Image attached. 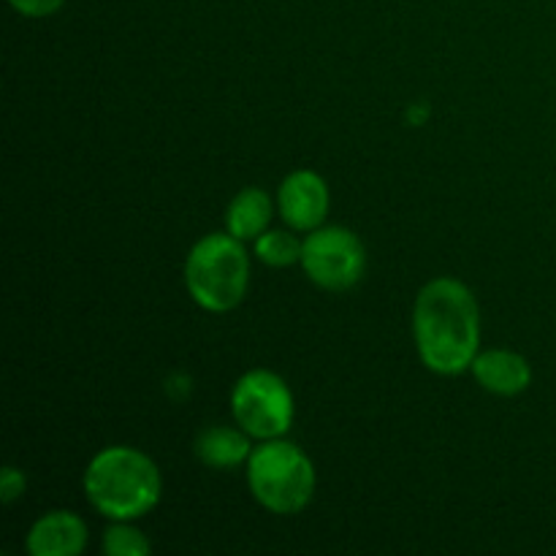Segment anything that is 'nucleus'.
<instances>
[{
  "label": "nucleus",
  "mask_w": 556,
  "mask_h": 556,
  "mask_svg": "<svg viewBox=\"0 0 556 556\" xmlns=\"http://www.w3.org/2000/svg\"><path fill=\"white\" fill-rule=\"evenodd\" d=\"M413 331L421 362L438 375L472 367L481 342V318L470 288L454 277H438L418 293Z\"/></svg>",
  "instance_id": "obj_1"
},
{
  "label": "nucleus",
  "mask_w": 556,
  "mask_h": 556,
  "mask_svg": "<svg viewBox=\"0 0 556 556\" xmlns=\"http://www.w3.org/2000/svg\"><path fill=\"white\" fill-rule=\"evenodd\" d=\"M163 492L155 462L128 445L101 451L87 465L85 494L98 514L112 521H134L150 514Z\"/></svg>",
  "instance_id": "obj_2"
},
{
  "label": "nucleus",
  "mask_w": 556,
  "mask_h": 556,
  "mask_svg": "<svg viewBox=\"0 0 556 556\" xmlns=\"http://www.w3.org/2000/svg\"><path fill=\"white\" fill-rule=\"evenodd\" d=\"M185 282L193 302L210 313L237 307L250 286V261L242 239L233 233H210L195 242L185 261Z\"/></svg>",
  "instance_id": "obj_3"
},
{
  "label": "nucleus",
  "mask_w": 556,
  "mask_h": 556,
  "mask_svg": "<svg viewBox=\"0 0 556 556\" xmlns=\"http://www.w3.org/2000/svg\"><path fill=\"white\" fill-rule=\"evenodd\" d=\"M248 483L266 510L293 516L307 508L315 494V467L286 440H264L248 459Z\"/></svg>",
  "instance_id": "obj_4"
},
{
  "label": "nucleus",
  "mask_w": 556,
  "mask_h": 556,
  "mask_svg": "<svg viewBox=\"0 0 556 556\" xmlns=\"http://www.w3.org/2000/svg\"><path fill=\"white\" fill-rule=\"evenodd\" d=\"M231 413L250 438L277 440L293 424V394L280 375L253 369L233 386Z\"/></svg>",
  "instance_id": "obj_5"
},
{
  "label": "nucleus",
  "mask_w": 556,
  "mask_h": 556,
  "mask_svg": "<svg viewBox=\"0 0 556 556\" xmlns=\"http://www.w3.org/2000/svg\"><path fill=\"white\" fill-rule=\"evenodd\" d=\"M302 266L309 280L324 291H348L367 266L362 239L340 226L315 228L302 244Z\"/></svg>",
  "instance_id": "obj_6"
},
{
  "label": "nucleus",
  "mask_w": 556,
  "mask_h": 556,
  "mask_svg": "<svg viewBox=\"0 0 556 556\" xmlns=\"http://www.w3.org/2000/svg\"><path fill=\"white\" fill-rule=\"evenodd\" d=\"M280 215L296 231H315L329 212V188L315 172H293L280 185Z\"/></svg>",
  "instance_id": "obj_7"
},
{
  "label": "nucleus",
  "mask_w": 556,
  "mask_h": 556,
  "mask_svg": "<svg viewBox=\"0 0 556 556\" xmlns=\"http://www.w3.org/2000/svg\"><path fill=\"white\" fill-rule=\"evenodd\" d=\"M87 546V525L71 510H52L30 527L27 552L33 556H76Z\"/></svg>",
  "instance_id": "obj_8"
},
{
  "label": "nucleus",
  "mask_w": 556,
  "mask_h": 556,
  "mask_svg": "<svg viewBox=\"0 0 556 556\" xmlns=\"http://www.w3.org/2000/svg\"><path fill=\"white\" fill-rule=\"evenodd\" d=\"M472 375L486 391L500 396H516L530 389L532 369L525 356L514 351L478 353L472 362Z\"/></svg>",
  "instance_id": "obj_9"
},
{
  "label": "nucleus",
  "mask_w": 556,
  "mask_h": 556,
  "mask_svg": "<svg viewBox=\"0 0 556 556\" xmlns=\"http://www.w3.org/2000/svg\"><path fill=\"white\" fill-rule=\"evenodd\" d=\"M193 451L212 470H231V467L250 459L253 445H250V434L244 429L239 432L231 427H210L195 438Z\"/></svg>",
  "instance_id": "obj_10"
},
{
  "label": "nucleus",
  "mask_w": 556,
  "mask_h": 556,
  "mask_svg": "<svg viewBox=\"0 0 556 556\" xmlns=\"http://www.w3.org/2000/svg\"><path fill=\"white\" fill-rule=\"evenodd\" d=\"M271 220V199L261 188H248L228 204L226 226L237 239H258Z\"/></svg>",
  "instance_id": "obj_11"
},
{
  "label": "nucleus",
  "mask_w": 556,
  "mask_h": 556,
  "mask_svg": "<svg viewBox=\"0 0 556 556\" xmlns=\"http://www.w3.org/2000/svg\"><path fill=\"white\" fill-rule=\"evenodd\" d=\"M302 244L291 231H264L255 239V255L266 266H291L302 261Z\"/></svg>",
  "instance_id": "obj_12"
},
{
  "label": "nucleus",
  "mask_w": 556,
  "mask_h": 556,
  "mask_svg": "<svg viewBox=\"0 0 556 556\" xmlns=\"http://www.w3.org/2000/svg\"><path fill=\"white\" fill-rule=\"evenodd\" d=\"M103 552L109 556H144L150 554V543L136 527L117 521L103 532Z\"/></svg>",
  "instance_id": "obj_13"
},
{
  "label": "nucleus",
  "mask_w": 556,
  "mask_h": 556,
  "mask_svg": "<svg viewBox=\"0 0 556 556\" xmlns=\"http://www.w3.org/2000/svg\"><path fill=\"white\" fill-rule=\"evenodd\" d=\"M22 494H25V476L16 467H5L3 476H0V497L9 505L16 497H22Z\"/></svg>",
  "instance_id": "obj_14"
},
{
  "label": "nucleus",
  "mask_w": 556,
  "mask_h": 556,
  "mask_svg": "<svg viewBox=\"0 0 556 556\" xmlns=\"http://www.w3.org/2000/svg\"><path fill=\"white\" fill-rule=\"evenodd\" d=\"M22 16H30V20H38V16H49L65 3V0H9Z\"/></svg>",
  "instance_id": "obj_15"
}]
</instances>
